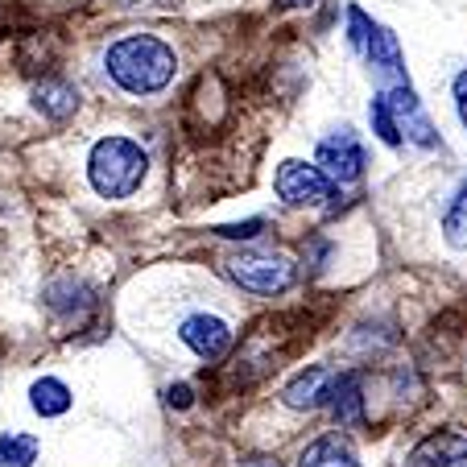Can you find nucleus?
Here are the masks:
<instances>
[{"mask_svg": "<svg viewBox=\"0 0 467 467\" xmlns=\"http://www.w3.org/2000/svg\"><path fill=\"white\" fill-rule=\"evenodd\" d=\"M104 67L116 79V88H124L129 96H153V91H161L174 79L178 58L161 37L132 34V37H120V42L108 50Z\"/></svg>", "mask_w": 467, "mask_h": 467, "instance_id": "1", "label": "nucleus"}, {"mask_svg": "<svg viewBox=\"0 0 467 467\" xmlns=\"http://www.w3.org/2000/svg\"><path fill=\"white\" fill-rule=\"evenodd\" d=\"M145 170H150V158H145V150L137 141H129V137H104V141H96L91 161H88L91 186H96L104 199H129V194L145 182Z\"/></svg>", "mask_w": 467, "mask_h": 467, "instance_id": "2", "label": "nucleus"}, {"mask_svg": "<svg viewBox=\"0 0 467 467\" xmlns=\"http://www.w3.org/2000/svg\"><path fill=\"white\" fill-rule=\"evenodd\" d=\"M228 277L248 294H282L294 282V265L285 256H261V253H240L228 261Z\"/></svg>", "mask_w": 467, "mask_h": 467, "instance_id": "3", "label": "nucleus"}, {"mask_svg": "<svg viewBox=\"0 0 467 467\" xmlns=\"http://www.w3.org/2000/svg\"><path fill=\"white\" fill-rule=\"evenodd\" d=\"M277 194L290 207H318L331 194V178L323 166H306V161H282L277 166Z\"/></svg>", "mask_w": 467, "mask_h": 467, "instance_id": "4", "label": "nucleus"}, {"mask_svg": "<svg viewBox=\"0 0 467 467\" xmlns=\"http://www.w3.org/2000/svg\"><path fill=\"white\" fill-rule=\"evenodd\" d=\"M318 166L331 182H356L364 174V145L352 129L331 132L323 145H318Z\"/></svg>", "mask_w": 467, "mask_h": 467, "instance_id": "5", "label": "nucleus"}, {"mask_svg": "<svg viewBox=\"0 0 467 467\" xmlns=\"http://www.w3.org/2000/svg\"><path fill=\"white\" fill-rule=\"evenodd\" d=\"M385 99H389V108H393V116H397V129L406 132L410 141L422 145V150H434V145H439V132H434L431 116L422 112V99L414 96L410 83H393V88L385 91Z\"/></svg>", "mask_w": 467, "mask_h": 467, "instance_id": "6", "label": "nucleus"}, {"mask_svg": "<svg viewBox=\"0 0 467 467\" xmlns=\"http://www.w3.org/2000/svg\"><path fill=\"white\" fill-rule=\"evenodd\" d=\"M178 336H182V344L191 348L194 356H203V360H223L232 348V327L215 315H191Z\"/></svg>", "mask_w": 467, "mask_h": 467, "instance_id": "7", "label": "nucleus"}, {"mask_svg": "<svg viewBox=\"0 0 467 467\" xmlns=\"http://www.w3.org/2000/svg\"><path fill=\"white\" fill-rule=\"evenodd\" d=\"M406 467H467V439L455 431H434L406 455Z\"/></svg>", "mask_w": 467, "mask_h": 467, "instance_id": "8", "label": "nucleus"}, {"mask_svg": "<svg viewBox=\"0 0 467 467\" xmlns=\"http://www.w3.org/2000/svg\"><path fill=\"white\" fill-rule=\"evenodd\" d=\"M331 389H336V372L331 368H306L298 380L285 385V406L290 410H315L323 401H331Z\"/></svg>", "mask_w": 467, "mask_h": 467, "instance_id": "9", "label": "nucleus"}, {"mask_svg": "<svg viewBox=\"0 0 467 467\" xmlns=\"http://www.w3.org/2000/svg\"><path fill=\"white\" fill-rule=\"evenodd\" d=\"M327 406H331L339 426H360L364 422V377L360 372H339Z\"/></svg>", "mask_w": 467, "mask_h": 467, "instance_id": "10", "label": "nucleus"}, {"mask_svg": "<svg viewBox=\"0 0 467 467\" xmlns=\"http://www.w3.org/2000/svg\"><path fill=\"white\" fill-rule=\"evenodd\" d=\"M364 54H368L372 71H377L385 83H406V67H401V46H397V37L389 34L385 26L372 29V37H368V46H364Z\"/></svg>", "mask_w": 467, "mask_h": 467, "instance_id": "11", "label": "nucleus"}, {"mask_svg": "<svg viewBox=\"0 0 467 467\" xmlns=\"http://www.w3.org/2000/svg\"><path fill=\"white\" fill-rule=\"evenodd\" d=\"M34 104H37V112L50 116V120H67V116L79 108V91L67 79H42L34 88Z\"/></svg>", "mask_w": 467, "mask_h": 467, "instance_id": "12", "label": "nucleus"}, {"mask_svg": "<svg viewBox=\"0 0 467 467\" xmlns=\"http://www.w3.org/2000/svg\"><path fill=\"white\" fill-rule=\"evenodd\" d=\"M298 467H364L339 434H323L298 455Z\"/></svg>", "mask_w": 467, "mask_h": 467, "instance_id": "13", "label": "nucleus"}, {"mask_svg": "<svg viewBox=\"0 0 467 467\" xmlns=\"http://www.w3.org/2000/svg\"><path fill=\"white\" fill-rule=\"evenodd\" d=\"M29 397H34V410L42 418H58V414H67L71 410V389L62 385V380H54V377H42L34 389H29Z\"/></svg>", "mask_w": 467, "mask_h": 467, "instance_id": "14", "label": "nucleus"}, {"mask_svg": "<svg viewBox=\"0 0 467 467\" xmlns=\"http://www.w3.org/2000/svg\"><path fill=\"white\" fill-rule=\"evenodd\" d=\"M37 459L34 434H5L0 439V467H29Z\"/></svg>", "mask_w": 467, "mask_h": 467, "instance_id": "15", "label": "nucleus"}, {"mask_svg": "<svg viewBox=\"0 0 467 467\" xmlns=\"http://www.w3.org/2000/svg\"><path fill=\"white\" fill-rule=\"evenodd\" d=\"M442 232H447V240H451L455 248H467V182L459 186L455 203H451L447 220H442Z\"/></svg>", "mask_w": 467, "mask_h": 467, "instance_id": "16", "label": "nucleus"}, {"mask_svg": "<svg viewBox=\"0 0 467 467\" xmlns=\"http://www.w3.org/2000/svg\"><path fill=\"white\" fill-rule=\"evenodd\" d=\"M368 116H372V129H377V137L385 145H401V129H397V116H393V108H389V99L385 96H377L368 104Z\"/></svg>", "mask_w": 467, "mask_h": 467, "instance_id": "17", "label": "nucleus"}, {"mask_svg": "<svg viewBox=\"0 0 467 467\" xmlns=\"http://www.w3.org/2000/svg\"><path fill=\"white\" fill-rule=\"evenodd\" d=\"M372 29H377V26H372V21L364 17V13L352 5V9H348V37H352V46H356V50H364V46H368Z\"/></svg>", "mask_w": 467, "mask_h": 467, "instance_id": "18", "label": "nucleus"}, {"mask_svg": "<svg viewBox=\"0 0 467 467\" xmlns=\"http://www.w3.org/2000/svg\"><path fill=\"white\" fill-rule=\"evenodd\" d=\"M265 220H248V223H228V228H215V236H228V240H253L261 236Z\"/></svg>", "mask_w": 467, "mask_h": 467, "instance_id": "19", "label": "nucleus"}, {"mask_svg": "<svg viewBox=\"0 0 467 467\" xmlns=\"http://www.w3.org/2000/svg\"><path fill=\"white\" fill-rule=\"evenodd\" d=\"M455 108H459V120H463V129H467V71L455 75Z\"/></svg>", "mask_w": 467, "mask_h": 467, "instance_id": "20", "label": "nucleus"}, {"mask_svg": "<svg viewBox=\"0 0 467 467\" xmlns=\"http://www.w3.org/2000/svg\"><path fill=\"white\" fill-rule=\"evenodd\" d=\"M170 406H191V389H186V385H178V389H170Z\"/></svg>", "mask_w": 467, "mask_h": 467, "instance_id": "21", "label": "nucleus"}, {"mask_svg": "<svg viewBox=\"0 0 467 467\" xmlns=\"http://www.w3.org/2000/svg\"><path fill=\"white\" fill-rule=\"evenodd\" d=\"M282 5H315V0H282Z\"/></svg>", "mask_w": 467, "mask_h": 467, "instance_id": "22", "label": "nucleus"}]
</instances>
